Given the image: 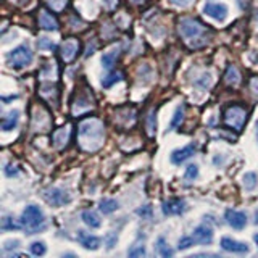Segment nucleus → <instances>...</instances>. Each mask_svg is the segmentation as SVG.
Instances as JSON below:
<instances>
[{
  "label": "nucleus",
  "instance_id": "obj_1",
  "mask_svg": "<svg viewBox=\"0 0 258 258\" xmlns=\"http://www.w3.org/2000/svg\"><path fill=\"white\" fill-rule=\"evenodd\" d=\"M105 137L103 124L99 119H87L79 124V145L84 150L94 152L102 145Z\"/></svg>",
  "mask_w": 258,
  "mask_h": 258
},
{
  "label": "nucleus",
  "instance_id": "obj_2",
  "mask_svg": "<svg viewBox=\"0 0 258 258\" xmlns=\"http://www.w3.org/2000/svg\"><path fill=\"white\" fill-rule=\"evenodd\" d=\"M45 218L42 210L36 205H28L21 215V226L26 229L28 234H36L39 229L45 228Z\"/></svg>",
  "mask_w": 258,
  "mask_h": 258
},
{
  "label": "nucleus",
  "instance_id": "obj_3",
  "mask_svg": "<svg viewBox=\"0 0 258 258\" xmlns=\"http://www.w3.org/2000/svg\"><path fill=\"white\" fill-rule=\"evenodd\" d=\"M7 58V64L12 68H26L32 63V58H34V53H32L31 47L28 44H23V45H18L16 48H13L12 52H8L5 55Z\"/></svg>",
  "mask_w": 258,
  "mask_h": 258
},
{
  "label": "nucleus",
  "instance_id": "obj_4",
  "mask_svg": "<svg viewBox=\"0 0 258 258\" xmlns=\"http://www.w3.org/2000/svg\"><path fill=\"white\" fill-rule=\"evenodd\" d=\"M207 31V28L202 24L200 21L197 20H192V18H184L181 20L179 23V32H181V36L184 39H194L192 42H196L197 39H204L202 36H204V32ZM190 42V44H192Z\"/></svg>",
  "mask_w": 258,
  "mask_h": 258
},
{
  "label": "nucleus",
  "instance_id": "obj_5",
  "mask_svg": "<svg viewBox=\"0 0 258 258\" xmlns=\"http://www.w3.org/2000/svg\"><path fill=\"white\" fill-rule=\"evenodd\" d=\"M224 123L228 124L229 127H232L234 131H242V127H244V123L247 119V111L239 107V105H232L228 110L224 111Z\"/></svg>",
  "mask_w": 258,
  "mask_h": 258
},
{
  "label": "nucleus",
  "instance_id": "obj_6",
  "mask_svg": "<svg viewBox=\"0 0 258 258\" xmlns=\"http://www.w3.org/2000/svg\"><path fill=\"white\" fill-rule=\"evenodd\" d=\"M42 197L45 199L47 204L52 205V207H61V205H67L71 202L70 194L63 189H58V187H52V189L44 190Z\"/></svg>",
  "mask_w": 258,
  "mask_h": 258
},
{
  "label": "nucleus",
  "instance_id": "obj_7",
  "mask_svg": "<svg viewBox=\"0 0 258 258\" xmlns=\"http://www.w3.org/2000/svg\"><path fill=\"white\" fill-rule=\"evenodd\" d=\"M79 52V40L75 39V37H70L67 39L64 42L61 44V48H60V55H61V58L70 63L75 60V56L78 55Z\"/></svg>",
  "mask_w": 258,
  "mask_h": 258
},
{
  "label": "nucleus",
  "instance_id": "obj_8",
  "mask_svg": "<svg viewBox=\"0 0 258 258\" xmlns=\"http://www.w3.org/2000/svg\"><path fill=\"white\" fill-rule=\"evenodd\" d=\"M204 13L208 15L210 18H213L216 21H224L226 16H228V5L224 4H215V2H210L204 7Z\"/></svg>",
  "mask_w": 258,
  "mask_h": 258
},
{
  "label": "nucleus",
  "instance_id": "obj_9",
  "mask_svg": "<svg viewBox=\"0 0 258 258\" xmlns=\"http://www.w3.org/2000/svg\"><path fill=\"white\" fill-rule=\"evenodd\" d=\"M221 248L226 250V252H231V253H248V250H250L245 242L234 240L231 237L221 239Z\"/></svg>",
  "mask_w": 258,
  "mask_h": 258
},
{
  "label": "nucleus",
  "instance_id": "obj_10",
  "mask_svg": "<svg viewBox=\"0 0 258 258\" xmlns=\"http://www.w3.org/2000/svg\"><path fill=\"white\" fill-rule=\"evenodd\" d=\"M226 221L229 226H232L234 229H244L247 224V216L242 212H236V210H228L226 212Z\"/></svg>",
  "mask_w": 258,
  "mask_h": 258
},
{
  "label": "nucleus",
  "instance_id": "obj_11",
  "mask_svg": "<svg viewBox=\"0 0 258 258\" xmlns=\"http://www.w3.org/2000/svg\"><path fill=\"white\" fill-rule=\"evenodd\" d=\"M78 240H79V244L87 250H97L100 247V239L86 231H78Z\"/></svg>",
  "mask_w": 258,
  "mask_h": 258
},
{
  "label": "nucleus",
  "instance_id": "obj_12",
  "mask_svg": "<svg viewBox=\"0 0 258 258\" xmlns=\"http://www.w3.org/2000/svg\"><path fill=\"white\" fill-rule=\"evenodd\" d=\"M194 239H196L197 244H202V245H208L212 244L213 240V231L208 228V226H197L196 229H194Z\"/></svg>",
  "mask_w": 258,
  "mask_h": 258
},
{
  "label": "nucleus",
  "instance_id": "obj_13",
  "mask_svg": "<svg viewBox=\"0 0 258 258\" xmlns=\"http://www.w3.org/2000/svg\"><path fill=\"white\" fill-rule=\"evenodd\" d=\"M185 202L181 199H173V200H168L166 204L163 205V213L168 216H173V215H181L185 212Z\"/></svg>",
  "mask_w": 258,
  "mask_h": 258
},
{
  "label": "nucleus",
  "instance_id": "obj_14",
  "mask_svg": "<svg viewBox=\"0 0 258 258\" xmlns=\"http://www.w3.org/2000/svg\"><path fill=\"white\" fill-rule=\"evenodd\" d=\"M194 153H196V145L190 144V145H185V147L179 149V150H174L171 153V161L174 165H181L182 161H185L187 158H190Z\"/></svg>",
  "mask_w": 258,
  "mask_h": 258
},
{
  "label": "nucleus",
  "instance_id": "obj_15",
  "mask_svg": "<svg viewBox=\"0 0 258 258\" xmlns=\"http://www.w3.org/2000/svg\"><path fill=\"white\" fill-rule=\"evenodd\" d=\"M39 26L45 31H56L58 29V21H56L55 16H52L48 12L42 10L39 13Z\"/></svg>",
  "mask_w": 258,
  "mask_h": 258
},
{
  "label": "nucleus",
  "instance_id": "obj_16",
  "mask_svg": "<svg viewBox=\"0 0 258 258\" xmlns=\"http://www.w3.org/2000/svg\"><path fill=\"white\" fill-rule=\"evenodd\" d=\"M92 107V100H91V97H84L83 92H79L78 94V99L73 102V113L75 115H79V113H83L86 110H89Z\"/></svg>",
  "mask_w": 258,
  "mask_h": 258
},
{
  "label": "nucleus",
  "instance_id": "obj_17",
  "mask_svg": "<svg viewBox=\"0 0 258 258\" xmlns=\"http://www.w3.org/2000/svg\"><path fill=\"white\" fill-rule=\"evenodd\" d=\"M68 139H70V127L68 126L56 129V131L53 133V136H52L53 145H55L56 149H63L64 145H67Z\"/></svg>",
  "mask_w": 258,
  "mask_h": 258
},
{
  "label": "nucleus",
  "instance_id": "obj_18",
  "mask_svg": "<svg viewBox=\"0 0 258 258\" xmlns=\"http://www.w3.org/2000/svg\"><path fill=\"white\" fill-rule=\"evenodd\" d=\"M18 119H20V111L13 110L12 113H8L7 116L2 118V129L4 131H12V129L18 124Z\"/></svg>",
  "mask_w": 258,
  "mask_h": 258
},
{
  "label": "nucleus",
  "instance_id": "obj_19",
  "mask_svg": "<svg viewBox=\"0 0 258 258\" xmlns=\"http://www.w3.org/2000/svg\"><path fill=\"white\" fill-rule=\"evenodd\" d=\"M83 221L87 226H91V228H100V226H102L100 216L97 215L95 212H92V210H86V212H83Z\"/></svg>",
  "mask_w": 258,
  "mask_h": 258
},
{
  "label": "nucleus",
  "instance_id": "obj_20",
  "mask_svg": "<svg viewBox=\"0 0 258 258\" xmlns=\"http://www.w3.org/2000/svg\"><path fill=\"white\" fill-rule=\"evenodd\" d=\"M118 210V202L115 199H103L100 202V212L103 215H110Z\"/></svg>",
  "mask_w": 258,
  "mask_h": 258
},
{
  "label": "nucleus",
  "instance_id": "obj_21",
  "mask_svg": "<svg viewBox=\"0 0 258 258\" xmlns=\"http://www.w3.org/2000/svg\"><path fill=\"white\" fill-rule=\"evenodd\" d=\"M224 79H226V83L231 84V86H236L239 81H240V76H239V71L236 67H228V70H226V75H224Z\"/></svg>",
  "mask_w": 258,
  "mask_h": 258
},
{
  "label": "nucleus",
  "instance_id": "obj_22",
  "mask_svg": "<svg viewBox=\"0 0 258 258\" xmlns=\"http://www.w3.org/2000/svg\"><path fill=\"white\" fill-rule=\"evenodd\" d=\"M242 184L247 190H253L258 184V174L256 173H245L242 177Z\"/></svg>",
  "mask_w": 258,
  "mask_h": 258
},
{
  "label": "nucleus",
  "instance_id": "obj_23",
  "mask_svg": "<svg viewBox=\"0 0 258 258\" xmlns=\"http://www.w3.org/2000/svg\"><path fill=\"white\" fill-rule=\"evenodd\" d=\"M121 79H123V73H119V71H116V73H110V75H108L107 78H103L102 86H103V87H111L115 83H119Z\"/></svg>",
  "mask_w": 258,
  "mask_h": 258
},
{
  "label": "nucleus",
  "instance_id": "obj_24",
  "mask_svg": "<svg viewBox=\"0 0 258 258\" xmlns=\"http://www.w3.org/2000/svg\"><path fill=\"white\" fill-rule=\"evenodd\" d=\"M147 133L149 136H155L157 133V111L152 110L147 116Z\"/></svg>",
  "mask_w": 258,
  "mask_h": 258
},
{
  "label": "nucleus",
  "instance_id": "obj_25",
  "mask_svg": "<svg viewBox=\"0 0 258 258\" xmlns=\"http://www.w3.org/2000/svg\"><path fill=\"white\" fill-rule=\"evenodd\" d=\"M157 252L161 255V256H171L173 255V250L169 248V245L166 244V240L163 239V237H160L158 240H157Z\"/></svg>",
  "mask_w": 258,
  "mask_h": 258
},
{
  "label": "nucleus",
  "instance_id": "obj_26",
  "mask_svg": "<svg viewBox=\"0 0 258 258\" xmlns=\"http://www.w3.org/2000/svg\"><path fill=\"white\" fill-rule=\"evenodd\" d=\"M116 58H118V50H111V52H108V53H105L103 56H102V64L107 70H110L113 64H115V61H116Z\"/></svg>",
  "mask_w": 258,
  "mask_h": 258
},
{
  "label": "nucleus",
  "instance_id": "obj_27",
  "mask_svg": "<svg viewBox=\"0 0 258 258\" xmlns=\"http://www.w3.org/2000/svg\"><path fill=\"white\" fill-rule=\"evenodd\" d=\"M182 118H184V107H177L176 111H174V116H173V121H171V126H169V129H176L182 123Z\"/></svg>",
  "mask_w": 258,
  "mask_h": 258
},
{
  "label": "nucleus",
  "instance_id": "obj_28",
  "mask_svg": "<svg viewBox=\"0 0 258 258\" xmlns=\"http://www.w3.org/2000/svg\"><path fill=\"white\" fill-rule=\"evenodd\" d=\"M47 252V247L44 242H32L31 244V253L36 256H42Z\"/></svg>",
  "mask_w": 258,
  "mask_h": 258
},
{
  "label": "nucleus",
  "instance_id": "obj_29",
  "mask_svg": "<svg viewBox=\"0 0 258 258\" xmlns=\"http://www.w3.org/2000/svg\"><path fill=\"white\" fill-rule=\"evenodd\" d=\"M197 176H199V168H197V165H189L187 168H185V173H184V179L187 181V182L194 181V179H196Z\"/></svg>",
  "mask_w": 258,
  "mask_h": 258
},
{
  "label": "nucleus",
  "instance_id": "obj_30",
  "mask_svg": "<svg viewBox=\"0 0 258 258\" xmlns=\"http://www.w3.org/2000/svg\"><path fill=\"white\" fill-rule=\"evenodd\" d=\"M127 255H129V256H133V258L144 256V255H145V247H144V244H134L131 248L127 250Z\"/></svg>",
  "mask_w": 258,
  "mask_h": 258
},
{
  "label": "nucleus",
  "instance_id": "obj_31",
  "mask_svg": "<svg viewBox=\"0 0 258 258\" xmlns=\"http://www.w3.org/2000/svg\"><path fill=\"white\" fill-rule=\"evenodd\" d=\"M45 4L52 8L53 12H61L64 7H67L68 0H45Z\"/></svg>",
  "mask_w": 258,
  "mask_h": 258
},
{
  "label": "nucleus",
  "instance_id": "obj_32",
  "mask_svg": "<svg viewBox=\"0 0 258 258\" xmlns=\"http://www.w3.org/2000/svg\"><path fill=\"white\" fill-rule=\"evenodd\" d=\"M37 47L40 48V50H52V48L55 47V42L48 37H39Z\"/></svg>",
  "mask_w": 258,
  "mask_h": 258
},
{
  "label": "nucleus",
  "instance_id": "obj_33",
  "mask_svg": "<svg viewBox=\"0 0 258 258\" xmlns=\"http://www.w3.org/2000/svg\"><path fill=\"white\" fill-rule=\"evenodd\" d=\"M18 228H20V224H18V223H15V221H13V218L5 216L4 220H2V229H5V231H12V229H18Z\"/></svg>",
  "mask_w": 258,
  "mask_h": 258
},
{
  "label": "nucleus",
  "instance_id": "obj_34",
  "mask_svg": "<svg viewBox=\"0 0 258 258\" xmlns=\"http://www.w3.org/2000/svg\"><path fill=\"white\" fill-rule=\"evenodd\" d=\"M194 242H196V239H194V237H182L179 240V245H177V247H179V250H185V248L192 247Z\"/></svg>",
  "mask_w": 258,
  "mask_h": 258
},
{
  "label": "nucleus",
  "instance_id": "obj_35",
  "mask_svg": "<svg viewBox=\"0 0 258 258\" xmlns=\"http://www.w3.org/2000/svg\"><path fill=\"white\" fill-rule=\"evenodd\" d=\"M137 215H141L142 218H150V215H152V207L150 205H145V207L139 208V210H137Z\"/></svg>",
  "mask_w": 258,
  "mask_h": 258
},
{
  "label": "nucleus",
  "instance_id": "obj_36",
  "mask_svg": "<svg viewBox=\"0 0 258 258\" xmlns=\"http://www.w3.org/2000/svg\"><path fill=\"white\" fill-rule=\"evenodd\" d=\"M116 240H118V237H116V234H113V232H110L108 236H107V247L108 248H113L116 245Z\"/></svg>",
  "mask_w": 258,
  "mask_h": 258
},
{
  "label": "nucleus",
  "instance_id": "obj_37",
  "mask_svg": "<svg viewBox=\"0 0 258 258\" xmlns=\"http://www.w3.org/2000/svg\"><path fill=\"white\" fill-rule=\"evenodd\" d=\"M197 84L202 86V87H210V84H212V76H210V75L202 76V79L197 81Z\"/></svg>",
  "mask_w": 258,
  "mask_h": 258
},
{
  "label": "nucleus",
  "instance_id": "obj_38",
  "mask_svg": "<svg viewBox=\"0 0 258 258\" xmlns=\"http://www.w3.org/2000/svg\"><path fill=\"white\" fill-rule=\"evenodd\" d=\"M20 247V240H7L4 250H12V248H18Z\"/></svg>",
  "mask_w": 258,
  "mask_h": 258
},
{
  "label": "nucleus",
  "instance_id": "obj_39",
  "mask_svg": "<svg viewBox=\"0 0 258 258\" xmlns=\"http://www.w3.org/2000/svg\"><path fill=\"white\" fill-rule=\"evenodd\" d=\"M169 2L176 7H187V5H190L192 0H169Z\"/></svg>",
  "mask_w": 258,
  "mask_h": 258
},
{
  "label": "nucleus",
  "instance_id": "obj_40",
  "mask_svg": "<svg viewBox=\"0 0 258 258\" xmlns=\"http://www.w3.org/2000/svg\"><path fill=\"white\" fill-rule=\"evenodd\" d=\"M16 173H18V169H16L15 166H12V165H8V166L5 168V174H7V176H10V177H12V176L16 174Z\"/></svg>",
  "mask_w": 258,
  "mask_h": 258
},
{
  "label": "nucleus",
  "instance_id": "obj_41",
  "mask_svg": "<svg viewBox=\"0 0 258 258\" xmlns=\"http://www.w3.org/2000/svg\"><path fill=\"white\" fill-rule=\"evenodd\" d=\"M250 89H252L255 94H258V78H253L250 81Z\"/></svg>",
  "mask_w": 258,
  "mask_h": 258
},
{
  "label": "nucleus",
  "instance_id": "obj_42",
  "mask_svg": "<svg viewBox=\"0 0 258 258\" xmlns=\"http://www.w3.org/2000/svg\"><path fill=\"white\" fill-rule=\"evenodd\" d=\"M94 50H95V42H94L92 45H89V47H87V52H86V56H91V55L94 53Z\"/></svg>",
  "mask_w": 258,
  "mask_h": 258
},
{
  "label": "nucleus",
  "instance_id": "obj_43",
  "mask_svg": "<svg viewBox=\"0 0 258 258\" xmlns=\"http://www.w3.org/2000/svg\"><path fill=\"white\" fill-rule=\"evenodd\" d=\"M105 4H107V7H108V8H113V7H116L118 0H105Z\"/></svg>",
  "mask_w": 258,
  "mask_h": 258
},
{
  "label": "nucleus",
  "instance_id": "obj_44",
  "mask_svg": "<svg viewBox=\"0 0 258 258\" xmlns=\"http://www.w3.org/2000/svg\"><path fill=\"white\" fill-rule=\"evenodd\" d=\"M134 4H142V2H145V0H133Z\"/></svg>",
  "mask_w": 258,
  "mask_h": 258
},
{
  "label": "nucleus",
  "instance_id": "obj_45",
  "mask_svg": "<svg viewBox=\"0 0 258 258\" xmlns=\"http://www.w3.org/2000/svg\"><path fill=\"white\" fill-rule=\"evenodd\" d=\"M253 240H255V244L258 245V234H255V237H253Z\"/></svg>",
  "mask_w": 258,
  "mask_h": 258
},
{
  "label": "nucleus",
  "instance_id": "obj_46",
  "mask_svg": "<svg viewBox=\"0 0 258 258\" xmlns=\"http://www.w3.org/2000/svg\"><path fill=\"white\" fill-rule=\"evenodd\" d=\"M255 223H256V224H258V212H256V213H255Z\"/></svg>",
  "mask_w": 258,
  "mask_h": 258
},
{
  "label": "nucleus",
  "instance_id": "obj_47",
  "mask_svg": "<svg viewBox=\"0 0 258 258\" xmlns=\"http://www.w3.org/2000/svg\"><path fill=\"white\" fill-rule=\"evenodd\" d=\"M256 127H258V123H256ZM256 134H258V131H256Z\"/></svg>",
  "mask_w": 258,
  "mask_h": 258
},
{
  "label": "nucleus",
  "instance_id": "obj_48",
  "mask_svg": "<svg viewBox=\"0 0 258 258\" xmlns=\"http://www.w3.org/2000/svg\"><path fill=\"white\" fill-rule=\"evenodd\" d=\"M15 2H20V0H15Z\"/></svg>",
  "mask_w": 258,
  "mask_h": 258
}]
</instances>
